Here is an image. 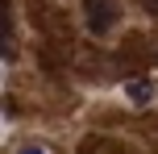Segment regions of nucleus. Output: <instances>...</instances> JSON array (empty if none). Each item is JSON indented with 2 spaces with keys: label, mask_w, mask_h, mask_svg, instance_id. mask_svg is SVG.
Wrapping results in <instances>:
<instances>
[{
  "label": "nucleus",
  "mask_w": 158,
  "mask_h": 154,
  "mask_svg": "<svg viewBox=\"0 0 158 154\" xmlns=\"http://www.w3.org/2000/svg\"><path fill=\"white\" fill-rule=\"evenodd\" d=\"M83 13H87V29L104 38V33L117 25L121 8H117V0H83Z\"/></svg>",
  "instance_id": "obj_1"
},
{
  "label": "nucleus",
  "mask_w": 158,
  "mask_h": 154,
  "mask_svg": "<svg viewBox=\"0 0 158 154\" xmlns=\"http://www.w3.org/2000/svg\"><path fill=\"white\" fill-rule=\"evenodd\" d=\"M125 96L133 100V104H150V100H154V83L150 79H129L125 83Z\"/></svg>",
  "instance_id": "obj_2"
},
{
  "label": "nucleus",
  "mask_w": 158,
  "mask_h": 154,
  "mask_svg": "<svg viewBox=\"0 0 158 154\" xmlns=\"http://www.w3.org/2000/svg\"><path fill=\"white\" fill-rule=\"evenodd\" d=\"M17 154H54V150H50V146H42V142H29V146H21Z\"/></svg>",
  "instance_id": "obj_3"
},
{
  "label": "nucleus",
  "mask_w": 158,
  "mask_h": 154,
  "mask_svg": "<svg viewBox=\"0 0 158 154\" xmlns=\"http://www.w3.org/2000/svg\"><path fill=\"white\" fill-rule=\"evenodd\" d=\"M142 4H146V8H150V13H158V0H142Z\"/></svg>",
  "instance_id": "obj_4"
}]
</instances>
